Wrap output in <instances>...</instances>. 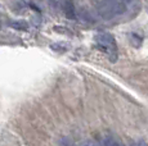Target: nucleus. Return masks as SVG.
Here are the masks:
<instances>
[{"instance_id":"obj_1","label":"nucleus","mask_w":148,"mask_h":146,"mask_svg":"<svg viewBox=\"0 0 148 146\" xmlns=\"http://www.w3.org/2000/svg\"><path fill=\"white\" fill-rule=\"evenodd\" d=\"M93 3H94V7L97 12H98V14L103 19H112L116 16L113 13L112 8L107 3V0H93Z\"/></svg>"},{"instance_id":"obj_2","label":"nucleus","mask_w":148,"mask_h":146,"mask_svg":"<svg viewBox=\"0 0 148 146\" xmlns=\"http://www.w3.org/2000/svg\"><path fill=\"white\" fill-rule=\"evenodd\" d=\"M95 40L99 43V45H102V46L106 47V49L115 50V47H116L115 39H113V36L110 35V33H99V35H97Z\"/></svg>"},{"instance_id":"obj_3","label":"nucleus","mask_w":148,"mask_h":146,"mask_svg":"<svg viewBox=\"0 0 148 146\" xmlns=\"http://www.w3.org/2000/svg\"><path fill=\"white\" fill-rule=\"evenodd\" d=\"M62 9H63L64 14L68 19H75L76 18V8L73 5L72 0H63L62 3Z\"/></svg>"},{"instance_id":"obj_4","label":"nucleus","mask_w":148,"mask_h":146,"mask_svg":"<svg viewBox=\"0 0 148 146\" xmlns=\"http://www.w3.org/2000/svg\"><path fill=\"white\" fill-rule=\"evenodd\" d=\"M107 3L110 4V7L112 8L113 13L116 16L117 14H122L126 10V5H125L124 0H107Z\"/></svg>"},{"instance_id":"obj_5","label":"nucleus","mask_w":148,"mask_h":146,"mask_svg":"<svg viewBox=\"0 0 148 146\" xmlns=\"http://www.w3.org/2000/svg\"><path fill=\"white\" fill-rule=\"evenodd\" d=\"M10 26H12L13 28L19 30V31H26L28 28L27 22H25V21H14L10 23Z\"/></svg>"},{"instance_id":"obj_6","label":"nucleus","mask_w":148,"mask_h":146,"mask_svg":"<svg viewBox=\"0 0 148 146\" xmlns=\"http://www.w3.org/2000/svg\"><path fill=\"white\" fill-rule=\"evenodd\" d=\"M58 146H73V142H72V140H71L70 137L63 136V137H61V139H59Z\"/></svg>"},{"instance_id":"obj_7","label":"nucleus","mask_w":148,"mask_h":146,"mask_svg":"<svg viewBox=\"0 0 148 146\" xmlns=\"http://www.w3.org/2000/svg\"><path fill=\"white\" fill-rule=\"evenodd\" d=\"M50 5H52V8L54 9H58V8H62V3H63V0H49Z\"/></svg>"},{"instance_id":"obj_8","label":"nucleus","mask_w":148,"mask_h":146,"mask_svg":"<svg viewBox=\"0 0 148 146\" xmlns=\"http://www.w3.org/2000/svg\"><path fill=\"white\" fill-rule=\"evenodd\" d=\"M130 146H148V144L144 141V140H139V141L134 142V144H132Z\"/></svg>"},{"instance_id":"obj_9","label":"nucleus","mask_w":148,"mask_h":146,"mask_svg":"<svg viewBox=\"0 0 148 146\" xmlns=\"http://www.w3.org/2000/svg\"><path fill=\"white\" fill-rule=\"evenodd\" d=\"M111 146H124V145H122L121 142H119V141H115V140H113V141H112V145H111Z\"/></svg>"},{"instance_id":"obj_10","label":"nucleus","mask_w":148,"mask_h":146,"mask_svg":"<svg viewBox=\"0 0 148 146\" xmlns=\"http://www.w3.org/2000/svg\"><path fill=\"white\" fill-rule=\"evenodd\" d=\"M80 146H94V144L93 142H82Z\"/></svg>"},{"instance_id":"obj_11","label":"nucleus","mask_w":148,"mask_h":146,"mask_svg":"<svg viewBox=\"0 0 148 146\" xmlns=\"http://www.w3.org/2000/svg\"><path fill=\"white\" fill-rule=\"evenodd\" d=\"M133 0H124V3H132Z\"/></svg>"},{"instance_id":"obj_12","label":"nucleus","mask_w":148,"mask_h":146,"mask_svg":"<svg viewBox=\"0 0 148 146\" xmlns=\"http://www.w3.org/2000/svg\"><path fill=\"white\" fill-rule=\"evenodd\" d=\"M94 146H103V145H102V142H101V144H97V145L94 144Z\"/></svg>"}]
</instances>
